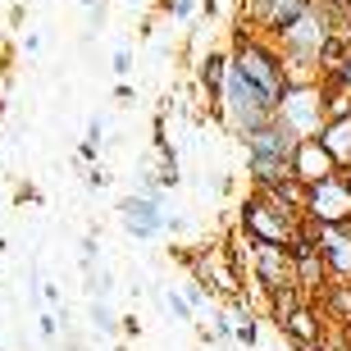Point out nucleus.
I'll list each match as a JSON object with an SVG mask.
<instances>
[{
  "label": "nucleus",
  "instance_id": "1",
  "mask_svg": "<svg viewBox=\"0 0 351 351\" xmlns=\"http://www.w3.org/2000/svg\"><path fill=\"white\" fill-rule=\"evenodd\" d=\"M333 37H338V32H333V14L315 0L283 37H274V46H278V55H283V64H287V78L292 82H315L319 78Z\"/></svg>",
  "mask_w": 351,
  "mask_h": 351
},
{
  "label": "nucleus",
  "instance_id": "2",
  "mask_svg": "<svg viewBox=\"0 0 351 351\" xmlns=\"http://www.w3.org/2000/svg\"><path fill=\"white\" fill-rule=\"evenodd\" d=\"M215 110H219L223 128L233 132V137H242V142H247L251 132H261L265 123L278 114V105H274L237 64H228V78H223V91H219V101H215Z\"/></svg>",
  "mask_w": 351,
  "mask_h": 351
},
{
  "label": "nucleus",
  "instance_id": "3",
  "mask_svg": "<svg viewBox=\"0 0 351 351\" xmlns=\"http://www.w3.org/2000/svg\"><path fill=\"white\" fill-rule=\"evenodd\" d=\"M228 60H233V64L242 69V73H247V78L256 82V87H261L274 105H283V96H287V87H292V78H287L283 55H278V46H274L269 37L237 27V32H233V46H228Z\"/></svg>",
  "mask_w": 351,
  "mask_h": 351
},
{
  "label": "nucleus",
  "instance_id": "4",
  "mask_svg": "<svg viewBox=\"0 0 351 351\" xmlns=\"http://www.w3.org/2000/svg\"><path fill=\"white\" fill-rule=\"evenodd\" d=\"M301 233H306V215L278 206L269 192H256V187H251V196L242 201V237L292 251V242H297Z\"/></svg>",
  "mask_w": 351,
  "mask_h": 351
},
{
  "label": "nucleus",
  "instance_id": "5",
  "mask_svg": "<svg viewBox=\"0 0 351 351\" xmlns=\"http://www.w3.org/2000/svg\"><path fill=\"white\" fill-rule=\"evenodd\" d=\"M278 119L297 132L301 142H306V137H319L324 123H328V87H324V78L292 82L287 96H283V105H278Z\"/></svg>",
  "mask_w": 351,
  "mask_h": 351
},
{
  "label": "nucleus",
  "instance_id": "6",
  "mask_svg": "<svg viewBox=\"0 0 351 351\" xmlns=\"http://www.w3.org/2000/svg\"><path fill=\"white\" fill-rule=\"evenodd\" d=\"M311 5L315 0H237V23L247 32H261V37L274 41V37H283Z\"/></svg>",
  "mask_w": 351,
  "mask_h": 351
},
{
  "label": "nucleus",
  "instance_id": "7",
  "mask_svg": "<svg viewBox=\"0 0 351 351\" xmlns=\"http://www.w3.org/2000/svg\"><path fill=\"white\" fill-rule=\"evenodd\" d=\"M119 228L132 237V242H156V237L169 233V201H151V196H119Z\"/></svg>",
  "mask_w": 351,
  "mask_h": 351
},
{
  "label": "nucleus",
  "instance_id": "8",
  "mask_svg": "<svg viewBox=\"0 0 351 351\" xmlns=\"http://www.w3.org/2000/svg\"><path fill=\"white\" fill-rule=\"evenodd\" d=\"M306 223H315V228H342V223H351V182L342 173L306 187Z\"/></svg>",
  "mask_w": 351,
  "mask_h": 351
},
{
  "label": "nucleus",
  "instance_id": "9",
  "mask_svg": "<svg viewBox=\"0 0 351 351\" xmlns=\"http://www.w3.org/2000/svg\"><path fill=\"white\" fill-rule=\"evenodd\" d=\"M251 278L269 292V297H278V292H287V287H297V269H292V251L287 247H269V242H251Z\"/></svg>",
  "mask_w": 351,
  "mask_h": 351
},
{
  "label": "nucleus",
  "instance_id": "10",
  "mask_svg": "<svg viewBox=\"0 0 351 351\" xmlns=\"http://www.w3.org/2000/svg\"><path fill=\"white\" fill-rule=\"evenodd\" d=\"M247 156H261V160H278V165H292V156H297V146H301V137L292 128H287L283 119L274 114L269 123H265L261 132H251L247 142Z\"/></svg>",
  "mask_w": 351,
  "mask_h": 351
},
{
  "label": "nucleus",
  "instance_id": "11",
  "mask_svg": "<svg viewBox=\"0 0 351 351\" xmlns=\"http://www.w3.org/2000/svg\"><path fill=\"white\" fill-rule=\"evenodd\" d=\"M338 160L324 151V142L319 137H306V142L297 146V156H292V178L301 182V187H315V182H328L338 178Z\"/></svg>",
  "mask_w": 351,
  "mask_h": 351
},
{
  "label": "nucleus",
  "instance_id": "12",
  "mask_svg": "<svg viewBox=\"0 0 351 351\" xmlns=\"http://www.w3.org/2000/svg\"><path fill=\"white\" fill-rule=\"evenodd\" d=\"M315 247L328 265V278L338 283H351V223L342 228H315Z\"/></svg>",
  "mask_w": 351,
  "mask_h": 351
},
{
  "label": "nucleus",
  "instance_id": "13",
  "mask_svg": "<svg viewBox=\"0 0 351 351\" xmlns=\"http://www.w3.org/2000/svg\"><path fill=\"white\" fill-rule=\"evenodd\" d=\"M319 142L333 160H338V169H351V114H338L328 119L324 132H319Z\"/></svg>",
  "mask_w": 351,
  "mask_h": 351
},
{
  "label": "nucleus",
  "instance_id": "14",
  "mask_svg": "<svg viewBox=\"0 0 351 351\" xmlns=\"http://www.w3.org/2000/svg\"><path fill=\"white\" fill-rule=\"evenodd\" d=\"M228 51H210L201 64H196V78H201V87L210 91V101H219V91H223V78H228Z\"/></svg>",
  "mask_w": 351,
  "mask_h": 351
},
{
  "label": "nucleus",
  "instance_id": "15",
  "mask_svg": "<svg viewBox=\"0 0 351 351\" xmlns=\"http://www.w3.org/2000/svg\"><path fill=\"white\" fill-rule=\"evenodd\" d=\"M283 333H287V338H297L301 347H315V342H319V324H315V315L306 311V306H297V311L283 319Z\"/></svg>",
  "mask_w": 351,
  "mask_h": 351
},
{
  "label": "nucleus",
  "instance_id": "16",
  "mask_svg": "<svg viewBox=\"0 0 351 351\" xmlns=\"http://www.w3.org/2000/svg\"><path fill=\"white\" fill-rule=\"evenodd\" d=\"M87 324L96 328V333H105V338L123 333V319H119V311L110 301H87Z\"/></svg>",
  "mask_w": 351,
  "mask_h": 351
},
{
  "label": "nucleus",
  "instance_id": "17",
  "mask_svg": "<svg viewBox=\"0 0 351 351\" xmlns=\"http://www.w3.org/2000/svg\"><path fill=\"white\" fill-rule=\"evenodd\" d=\"M165 311H169V319H178V324H196V311L187 306V297H182L178 287H165Z\"/></svg>",
  "mask_w": 351,
  "mask_h": 351
},
{
  "label": "nucleus",
  "instance_id": "18",
  "mask_svg": "<svg viewBox=\"0 0 351 351\" xmlns=\"http://www.w3.org/2000/svg\"><path fill=\"white\" fill-rule=\"evenodd\" d=\"M82 287H87L91 301H110V297H114V274H110V269H91Z\"/></svg>",
  "mask_w": 351,
  "mask_h": 351
},
{
  "label": "nucleus",
  "instance_id": "19",
  "mask_svg": "<svg viewBox=\"0 0 351 351\" xmlns=\"http://www.w3.org/2000/svg\"><path fill=\"white\" fill-rule=\"evenodd\" d=\"M178 292H182V297H187V306H192L196 315L206 311V301H210V283H206V278H187V283H182Z\"/></svg>",
  "mask_w": 351,
  "mask_h": 351
},
{
  "label": "nucleus",
  "instance_id": "20",
  "mask_svg": "<svg viewBox=\"0 0 351 351\" xmlns=\"http://www.w3.org/2000/svg\"><path fill=\"white\" fill-rule=\"evenodd\" d=\"M261 342V324H256V315L242 306V315H237V347H256Z\"/></svg>",
  "mask_w": 351,
  "mask_h": 351
},
{
  "label": "nucleus",
  "instance_id": "21",
  "mask_svg": "<svg viewBox=\"0 0 351 351\" xmlns=\"http://www.w3.org/2000/svg\"><path fill=\"white\" fill-rule=\"evenodd\" d=\"M96 261H101V237L87 233V237L78 242V269H82V274H91V269H96Z\"/></svg>",
  "mask_w": 351,
  "mask_h": 351
},
{
  "label": "nucleus",
  "instance_id": "22",
  "mask_svg": "<svg viewBox=\"0 0 351 351\" xmlns=\"http://www.w3.org/2000/svg\"><path fill=\"white\" fill-rule=\"evenodd\" d=\"M165 10H169L173 23H192L196 10H201V0H165Z\"/></svg>",
  "mask_w": 351,
  "mask_h": 351
},
{
  "label": "nucleus",
  "instance_id": "23",
  "mask_svg": "<svg viewBox=\"0 0 351 351\" xmlns=\"http://www.w3.org/2000/svg\"><path fill=\"white\" fill-rule=\"evenodd\" d=\"M110 73H114L119 82H128V73H132V51L128 46H119V51L110 55Z\"/></svg>",
  "mask_w": 351,
  "mask_h": 351
},
{
  "label": "nucleus",
  "instance_id": "24",
  "mask_svg": "<svg viewBox=\"0 0 351 351\" xmlns=\"http://www.w3.org/2000/svg\"><path fill=\"white\" fill-rule=\"evenodd\" d=\"M37 333H41L46 342L60 338V319H55V311H37Z\"/></svg>",
  "mask_w": 351,
  "mask_h": 351
},
{
  "label": "nucleus",
  "instance_id": "25",
  "mask_svg": "<svg viewBox=\"0 0 351 351\" xmlns=\"http://www.w3.org/2000/svg\"><path fill=\"white\" fill-rule=\"evenodd\" d=\"M105 19H110V5H105V0H96V5H91V10H87V37H91V32H101V27H105Z\"/></svg>",
  "mask_w": 351,
  "mask_h": 351
},
{
  "label": "nucleus",
  "instance_id": "26",
  "mask_svg": "<svg viewBox=\"0 0 351 351\" xmlns=\"http://www.w3.org/2000/svg\"><path fill=\"white\" fill-rule=\"evenodd\" d=\"M82 182H87V192H101V187H110V169H101V165H91V169L82 173Z\"/></svg>",
  "mask_w": 351,
  "mask_h": 351
},
{
  "label": "nucleus",
  "instance_id": "27",
  "mask_svg": "<svg viewBox=\"0 0 351 351\" xmlns=\"http://www.w3.org/2000/svg\"><path fill=\"white\" fill-rule=\"evenodd\" d=\"M41 301H46V311H55V306L64 311V292H60V283H46V278H41Z\"/></svg>",
  "mask_w": 351,
  "mask_h": 351
},
{
  "label": "nucleus",
  "instance_id": "28",
  "mask_svg": "<svg viewBox=\"0 0 351 351\" xmlns=\"http://www.w3.org/2000/svg\"><path fill=\"white\" fill-rule=\"evenodd\" d=\"M114 101L119 105H132V101H137V91H132L128 82H119V87H114Z\"/></svg>",
  "mask_w": 351,
  "mask_h": 351
},
{
  "label": "nucleus",
  "instance_id": "29",
  "mask_svg": "<svg viewBox=\"0 0 351 351\" xmlns=\"http://www.w3.org/2000/svg\"><path fill=\"white\" fill-rule=\"evenodd\" d=\"M23 201H32V206H37V201H41V192H37V187H32V182H23V187H19V206H23Z\"/></svg>",
  "mask_w": 351,
  "mask_h": 351
},
{
  "label": "nucleus",
  "instance_id": "30",
  "mask_svg": "<svg viewBox=\"0 0 351 351\" xmlns=\"http://www.w3.org/2000/svg\"><path fill=\"white\" fill-rule=\"evenodd\" d=\"M23 51L27 55H41V37H37V32H27V37H23Z\"/></svg>",
  "mask_w": 351,
  "mask_h": 351
},
{
  "label": "nucleus",
  "instance_id": "31",
  "mask_svg": "<svg viewBox=\"0 0 351 351\" xmlns=\"http://www.w3.org/2000/svg\"><path fill=\"white\" fill-rule=\"evenodd\" d=\"M169 233H187V219L182 215H169Z\"/></svg>",
  "mask_w": 351,
  "mask_h": 351
},
{
  "label": "nucleus",
  "instance_id": "32",
  "mask_svg": "<svg viewBox=\"0 0 351 351\" xmlns=\"http://www.w3.org/2000/svg\"><path fill=\"white\" fill-rule=\"evenodd\" d=\"M0 123H5V96H0Z\"/></svg>",
  "mask_w": 351,
  "mask_h": 351
},
{
  "label": "nucleus",
  "instance_id": "33",
  "mask_svg": "<svg viewBox=\"0 0 351 351\" xmlns=\"http://www.w3.org/2000/svg\"><path fill=\"white\" fill-rule=\"evenodd\" d=\"M78 5H82V10H91V5H96V0H78Z\"/></svg>",
  "mask_w": 351,
  "mask_h": 351
},
{
  "label": "nucleus",
  "instance_id": "34",
  "mask_svg": "<svg viewBox=\"0 0 351 351\" xmlns=\"http://www.w3.org/2000/svg\"><path fill=\"white\" fill-rule=\"evenodd\" d=\"M342 10H347V14H351V0H342Z\"/></svg>",
  "mask_w": 351,
  "mask_h": 351
},
{
  "label": "nucleus",
  "instance_id": "35",
  "mask_svg": "<svg viewBox=\"0 0 351 351\" xmlns=\"http://www.w3.org/2000/svg\"><path fill=\"white\" fill-rule=\"evenodd\" d=\"M201 5H206V0H201Z\"/></svg>",
  "mask_w": 351,
  "mask_h": 351
}]
</instances>
